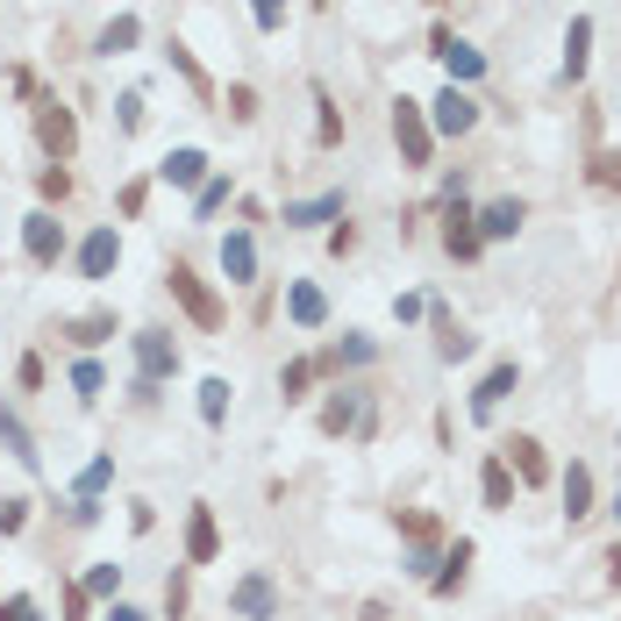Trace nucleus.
I'll return each mask as SVG.
<instances>
[{"instance_id": "17", "label": "nucleus", "mask_w": 621, "mask_h": 621, "mask_svg": "<svg viewBox=\"0 0 621 621\" xmlns=\"http://www.w3.org/2000/svg\"><path fill=\"white\" fill-rule=\"evenodd\" d=\"M158 179H164V186H207V150H172V158H164L158 164Z\"/></svg>"}, {"instance_id": "14", "label": "nucleus", "mask_w": 621, "mask_h": 621, "mask_svg": "<svg viewBox=\"0 0 621 621\" xmlns=\"http://www.w3.org/2000/svg\"><path fill=\"white\" fill-rule=\"evenodd\" d=\"M343 222V193H314V201H286V229H322Z\"/></svg>"}, {"instance_id": "33", "label": "nucleus", "mask_w": 621, "mask_h": 621, "mask_svg": "<svg viewBox=\"0 0 621 621\" xmlns=\"http://www.w3.org/2000/svg\"><path fill=\"white\" fill-rule=\"evenodd\" d=\"M108 479H115V458H94L79 479H72V493H79V500H100V486H108Z\"/></svg>"}, {"instance_id": "18", "label": "nucleus", "mask_w": 621, "mask_h": 621, "mask_svg": "<svg viewBox=\"0 0 621 621\" xmlns=\"http://www.w3.org/2000/svg\"><path fill=\"white\" fill-rule=\"evenodd\" d=\"M464 571H472V543H450V550H443V571H429V593L436 600H450V593H458V586H464Z\"/></svg>"}, {"instance_id": "38", "label": "nucleus", "mask_w": 621, "mask_h": 621, "mask_svg": "<svg viewBox=\"0 0 621 621\" xmlns=\"http://www.w3.org/2000/svg\"><path fill=\"white\" fill-rule=\"evenodd\" d=\"M229 115H236V122H257V94H250V86H229Z\"/></svg>"}, {"instance_id": "31", "label": "nucleus", "mask_w": 621, "mask_h": 621, "mask_svg": "<svg viewBox=\"0 0 621 621\" xmlns=\"http://www.w3.org/2000/svg\"><path fill=\"white\" fill-rule=\"evenodd\" d=\"M36 193H43V207H65L72 201V172H65V164H43V172H36Z\"/></svg>"}, {"instance_id": "15", "label": "nucleus", "mask_w": 621, "mask_h": 621, "mask_svg": "<svg viewBox=\"0 0 621 621\" xmlns=\"http://www.w3.org/2000/svg\"><path fill=\"white\" fill-rule=\"evenodd\" d=\"M286 314H293L300 329H322V322H329V300H322V286H314V279H293V286H286Z\"/></svg>"}, {"instance_id": "24", "label": "nucleus", "mask_w": 621, "mask_h": 621, "mask_svg": "<svg viewBox=\"0 0 621 621\" xmlns=\"http://www.w3.org/2000/svg\"><path fill=\"white\" fill-rule=\"evenodd\" d=\"M136 36H143V22H136V14H115V22L94 36V51L100 57H122V51H136Z\"/></svg>"}, {"instance_id": "40", "label": "nucleus", "mask_w": 621, "mask_h": 621, "mask_svg": "<svg viewBox=\"0 0 621 621\" xmlns=\"http://www.w3.org/2000/svg\"><path fill=\"white\" fill-rule=\"evenodd\" d=\"M143 201H150V179H129V186H122V215H143Z\"/></svg>"}, {"instance_id": "47", "label": "nucleus", "mask_w": 621, "mask_h": 621, "mask_svg": "<svg viewBox=\"0 0 621 621\" xmlns=\"http://www.w3.org/2000/svg\"><path fill=\"white\" fill-rule=\"evenodd\" d=\"M600 565H608V579L621 586V543H614V550H608V557H600Z\"/></svg>"}, {"instance_id": "44", "label": "nucleus", "mask_w": 621, "mask_h": 621, "mask_svg": "<svg viewBox=\"0 0 621 621\" xmlns=\"http://www.w3.org/2000/svg\"><path fill=\"white\" fill-rule=\"evenodd\" d=\"M164 614H172V621L186 614V579H172V586H164Z\"/></svg>"}, {"instance_id": "9", "label": "nucleus", "mask_w": 621, "mask_h": 621, "mask_svg": "<svg viewBox=\"0 0 621 621\" xmlns=\"http://www.w3.org/2000/svg\"><path fill=\"white\" fill-rule=\"evenodd\" d=\"M479 122V100L464 94V86H443V94H436V108H429V129L436 136H464Z\"/></svg>"}, {"instance_id": "36", "label": "nucleus", "mask_w": 621, "mask_h": 621, "mask_svg": "<svg viewBox=\"0 0 621 621\" xmlns=\"http://www.w3.org/2000/svg\"><path fill=\"white\" fill-rule=\"evenodd\" d=\"M286 8H293V0H250V22L265 29V36H279V29H286Z\"/></svg>"}, {"instance_id": "39", "label": "nucleus", "mask_w": 621, "mask_h": 621, "mask_svg": "<svg viewBox=\"0 0 621 621\" xmlns=\"http://www.w3.org/2000/svg\"><path fill=\"white\" fill-rule=\"evenodd\" d=\"M0 621H36V600H29V593H8V600H0Z\"/></svg>"}, {"instance_id": "6", "label": "nucleus", "mask_w": 621, "mask_h": 621, "mask_svg": "<svg viewBox=\"0 0 621 621\" xmlns=\"http://www.w3.org/2000/svg\"><path fill=\"white\" fill-rule=\"evenodd\" d=\"M22 250H29V265H36V271H51L57 257H65V229H57V215H51V207L22 215Z\"/></svg>"}, {"instance_id": "10", "label": "nucleus", "mask_w": 621, "mask_h": 621, "mask_svg": "<svg viewBox=\"0 0 621 621\" xmlns=\"http://www.w3.org/2000/svg\"><path fill=\"white\" fill-rule=\"evenodd\" d=\"M429 51H436V57H443V72H450V86H472V79H479V72H486V57H479V51H472V43H458V36H450V29H436V36H429Z\"/></svg>"}, {"instance_id": "16", "label": "nucleus", "mask_w": 621, "mask_h": 621, "mask_svg": "<svg viewBox=\"0 0 621 621\" xmlns=\"http://www.w3.org/2000/svg\"><path fill=\"white\" fill-rule=\"evenodd\" d=\"M500 464H507V472L522 479V486H543V479H550V464H543V443H536V436H514Z\"/></svg>"}, {"instance_id": "2", "label": "nucleus", "mask_w": 621, "mask_h": 621, "mask_svg": "<svg viewBox=\"0 0 621 621\" xmlns=\"http://www.w3.org/2000/svg\"><path fill=\"white\" fill-rule=\"evenodd\" d=\"M164 286H172V300H179V308H186L201 329H222V322H229V308L207 293V279H201L193 265H172V271H164Z\"/></svg>"}, {"instance_id": "34", "label": "nucleus", "mask_w": 621, "mask_h": 621, "mask_svg": "<svg viewBox=\"0 0 621 621\" xmlns=\"http://www.w3.org/2000/svg\"><path fill=\"white\" fill-rule=\"evenodd\" d=\"M122 593V565H94L86 571V600H115Z\"/></svg>"}, {"instance_id": "5", "label": "nucleus", "mask_w": 621, "mask_h": 621, "mask_svg": "<svg viewBox=\"0 0 621 621\" xmlns=\"http://www.w3.org/2000/svg\"><path fill=\"white\" fill-rule=\"evenodd\" d=\"M129 351H136V378H143V386H164V378L179 372V343L164 336V329H136Z\"/></svg>"}, {"instance_id": "48", "label": "nucleus", "mask_w": 621, "mask_h": 621, "mask_svg": "<svg viewBox=\"0 0 621 621\" xmlns=\"http://www.w3.org/2000/svg\"><path fill=\"white\" fill-rule=\"evenodd\" d=\"M614 522H621V493H614Z\"/></svg>"}, {"instance_id": "27", "label": "nucleus", "mask_w": 621, "mask_h": 621, "mask_svg": "<svg viewBox=\"0 0 621 621\" xmlns=\"http://www.w3.org/2000/svg\"><path fill=\"white\" fill-rule=\"evenodd\" d=\"M229 193H236V179H222V172H207V186H201V193H193V215H201V222H215V215H222V207H229Z\"/></svg>"}, {"instance_id": "1", "label": "nucleus", "mask_w": 621, "mask_h": 621, "mask_svg": "<svg viewBox=\"0 0 621 621\" xmlns=\"http://www.w3.org/2000/svg\"><path fill=\"white\" fill-rule=\"evenodd\" d=\"M393 143H400V164H407V172H429L436 129H429V115H421V100H393Z\"/></svg>"}, {"instance_id": "20", "label": "nucleus", "mask_w": 621, "mask_h": 621, "mask_svg": "<svg viewBox=\"0 0 621 621\" xmlns=\"http://www.w3.org/2000/svg\"><path fill=\"white\" fill-rule=\"evenodd\" d=\"M0 450H8V458L22 464V472H36V436H29L22 421H14V407H0Z\"/></svg>"}, {"instance_id": "45", "label": "nucleus", "mask_w": 621, "mask_h": 621, "mask_svg": "<svg viewBox=\"0 0 621 621\" xmlns=\"http://www.w3.org/2000/svg\"><path fill=\"white\" fill-rule=\"evenodd\" d=\"M122 129H143V94H122Z\"/></svg>"}, {"instance_id": "41", "label": "nucleus", "mask_w": 621, "mask_h": 621, "mask_svg": "<svg viewBox=\"0 0 621 621\" xmlns=\"http://www.w3.org/2000/svg\"><path fill=\"white\" fill-rule=\"evenodd\" d=\"M393 314H400V322H421V314H429V300H421V293H400V300H393Z\"/></svg>"}, {"instance_id": "7", "label": "nucleus", "mask_w": 621, "mask_h": 621, "mask_svg": "<svg viewBox=\"0 0 621 621\" xmlns=\"http://www.w3.org/2000/svg\"><path fill=\"white\" fill-rule=\"evenodd\" d=\"M115 265H122V229H115V222H100V229L79 244V279H94V286H100Z\"/></svg>"}, {"instance_id": "46", "label": "nucleus", "mask_w": 621, "mask_h": 621, "mask_svg": "<svg viewBox=\"0 0 621 621\" xmlns=\"http://www.w3.org/2000/svg\"><path fill=\"white\" fill-rule=\"evenodd\" d=\"M108 621H150L143 608H129V600H115V608H108Z\"/></svg>"}, {"instance_id": "12", "label": "nucleus", "mask_w": 621, "mask_h": 621, "mask_svg": "<svg viewBox=\"0 0 621 621\" xmlns=\"http://www.w3.org/2000/svg\"><path fill=\"white\" fill-rule=\"evenodd\" d=\"M222 271H229V286H250L257 279V236L250 229H229V236H222Z\"/></svg>"}, {"instance_id": "13", "label": "nucleus", "mask_w": 621, "mask_h": 621, "mask_svg": "<svg viewBox=\"0 0 621 621\" xmlns=\"http://www.w3.org/2000/svg\"><path fill=\"white\" fill-rule=\"evenodd\" d=\"M472 222H479V236H486V244H507V236L528 222V207H522V201H486Z\"/></svg>"}, {"instance_id": "35", "label": "nucleus", "mask_w": 621, "mask_h": 621, "mask_svg": "<svg viewBox=\"0 0 621 621\" xmlns=\"http://www.w3.org/2000/svg\"><path fill=\"white\" fill-rule=\"evenodd\" d=\"M308 386H314V357H293V365L279 372V393H286V400H300Z\"/></svg>"}, {"instance_id": "25", "label": "nucleus", "mask_w": 621, "mask_h": 621, "mask_svg": "<svg viewBox=\"0 0 621 621\" xmlns=\"http://www.w3.org/2000/svg\"><path fill=\"white\" fill-rule=\"evenodd\" d=\"M586 514H593V472L571 464L565 472V522H586Z\"/></svg>"}, {"instance_id": "8", "label": "nucleus", "mask_w": 621, "mask_h": 621, "mask_svg": "<svg viewBox=\"0 0 621 621\" xmlns=\"http://www.w3.org/2000/svg\"><path fill=\"white\" fill-rule=\"evenodd\" d=\"M222 557V528H215V507L193 500L186 507V565H215Z\"/></svg>"}, {"instance_id": "3", "label": "nucleus", "mask_w": 621, "mask_h": 621, "mask_svg": "<svg viewBox=\"0 0 621 621\" xmlns=\"http://www.w3.org/2000/svg\"><path fill=\"white\" fill-rule=\"evenodd\" d=\"M36 143H43V158H51V164H65L72 150H79V122H72V108L57 94L36 100Z\"/></svg>"}, {"instance_id": "21", "label": "nucleus", "mask_w": 621, "mask_h": 621, "mask_svg": "<svg viewBox=\"0 0 621 621\" xmlns=\"http://www.w3.org/2000/svg\"><path fill=\"white\" fill-rule=\"evenodd\" d=\"M164 57H172V72H179V79H186V86H193V94H201V100H215V79H207V65H201V57H193V51H186V43H179V36L164 43Z\"/></svg>"}, {"instance_id": "22", "label": "nucleus", "mask_w": 621, "mask_h": 621, "mask_svg": "<svg viewBox=\"0 0 621 621\" xmlns=\"http://www.w3.org/2000/svg\"><path fill=\"white\" fill-rule=\"evenodd\" d=\"M314 143H322V150L343 143V108L329 100V86H314Z\"/></svg>"}, {"instance_id": "28", "label": "nucleus", "mask_w": 621, "mask_h": 621, "mask_svg": "<svg viewBox=\"0 0 621 621\" xmlns=\"http://www.w3.org/2000/svg\"><path fill=\"white\" fill-rule=\"evenodd\" d=\"M229 378H201V421L207 429H222V421H229Z\"/></svg>"}, {"instance_id": "29", "label": "nucleus", "mask_w": 621, "mask_h": 621, "mask_svg": "<svg viewBox=\"0 0 621 621\" xmlns=\"http://www.w3.org/2000/svg\"><path fill=\"white\" fill-rule=\"evenodd\" d=\"M65 336L79 343V351H94V343L115 336V314H108V308H100V314H79V322H65Z\"/></svg>"}, {"instance_id": "37", "label": "nucleus", "mask_w": 621, "mask_h": 621, "mask_svg": "<svg viewBox=\"0 0 621 621\" xmlns=\"http://www.w3.org/2000/svg\"><path fill=\"white\" fill-rule=\"evenodd\" d=\"M29 522V500H0V536H22Z\"/></svg>"}, {"instance_id": "43", "label": "nucleus", "mask_w": 621, "mask_h": 621, "mask_svg": "<svg viewBox=\"0 0 621 621\" xmlns=\"http://www.w3.org/2000/svg\"><path fill=\"white\" fill-rule=\"evenodd\" d=\"M86 608H94V600H86V586H65V621H86Z\"/></svg>"}, {"instance_id": "42", "label": "nucleus", "mask_w": 621, "mask_h": 621, "mask_svg": "<svg viewBox=\"0 0 621 621\" xmlns=\"http://www.w3.org/2000/svg\"><path fill=\"white\" fill-rule=\"evenodd\" d=\"M14 378H22V386H29V393H36V386H43V357H36V351H29V357H22V365H14Z\"/></svg>"}, {"instance_id": "4", "label": "nucleus", "mask_w": 621, "mask_h": 621, "mask_svg": "<svg viewBox=\"0 0 621 621\" xmlns=\"http://www.w3.org/2000/svg\"><path fill=\"white\" fill-rule=\"evenodd\" d=\"M229 614L236 621H279V579L271 571H244L229 586Z\"/></svg>"}, {"instance_id": "19", "label": "nucleus", "mask_w": 621, "mask_h": 621, "mask_svg": "<svg viewBox=\"0 0 621 621\" xmlns=\"http://www.w3.org/2000/svg\"><path fill=\"white\" fill-rule=\"evenodd\" d=\"M514 378H522L514 365H493L486 378H479V393H472V415H479V421H493V407H500V400H507V393H514Z\"/></svg>"}, {"instance_id": "30", "label": "nucleus", "mask_w": 621, "mask_h": 621, "mask_svg": "<svg viewBox=\"0 0 621 621\" xmlns=\"http://www.w3.org/2000/svg\"><path fill=\"white\" fill-rule=\"evenodd\" d=\"M586 179H593L600 193H621V150H593V158H586Z\"/></svg>"}, {"instance_id": "23", "label": "nucleus", "mask_w": 621, "mask_h": 621, "mask_svg": "<svg viewBox=\"0 0 621 621\" xmlns=\"http://www.w3.org/2000/svg\"><path fill=\"white\" fill-rule=\"evenodd\" d=\"M479 493H486L493 514H507V507H514V472H507L500 458H486V472H479Z\"/></svg>"}, {"instance_id": "11", "label": "nucleus", "mask_w": 621, "mask_h": 621, "mask_svg": "<svg viewBox=\"0 0 621 621\" xmlns=\"http://www.w3.org/2000/svg\"><path fill=\"white\" fill-rule=\"evenodd\" d=\"M443 244H450V257H479V250H486V236H479V222H472V207H464V193L450 201V215H443Z\"/></svg>"}, {"instance_id": "32", "label": "nucleus", "mask_w": 621, "mask_h": 621, "mask_svg": "<svg viewBox=\"0 0 621 621\" xmlns=\"http://www.w3.org/2000/svg\"><path fill=\"white\" fill-rule=\"evenodd\" d=\"M72 393H79V400H100V393H108V372H100L94 357H79V365H72Z\"/></svg>"}, {"instance_id": "26", "label": "nucleus", "mask_w": 621, "mask_h": 621, "mask_svg": "<svg viewBox=\"0 0 621 621\" xmlns=\"http://www.w3.org/2000/svg\"><path fill=\"white\" fill-rule=\"evenodd\" d=\"M586 51H593V22L571 14V29H565V79H579V72H586Z\"/></svg>"}]
</instances>
